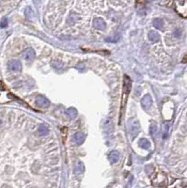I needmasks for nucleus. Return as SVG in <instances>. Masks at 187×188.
Segmentation results:
<instances>
[{
    "mask_svg": "<svg viewBox=\"0 0 187 188\" xmlns=\"http://www.w3.org/2000/svg\"><path fill=\"white\" fill-rule=\"evenodd\" d=\"M131 87H132V81L130 77L128 75H124V77H123V89H122V91H123V100H122V108L121 110H123V108H124V106L126 103V98L127 96L129 95L130 91H131Z\"/></svg>",
    "mask_w": 187,
    "mask_h": 188,
    "instance_id": "f257e3e1",
    "label": "nucleus"
},
{
    "mask_svg": "<svg viewBox=\"0 0 187 188\" xmlns=\"http://www.w3.org/2000/svg\"><path fill=\"white\" fill-rule=\"evenodd\" d=\"M167 175H165L162 171H159L158 173L155 175V177L152 179V183L154 185H159V186H163L167 183Z\"/></svg>",
    "mask_w": 187,
    "mask_h": 188,
    "instance_id": "f03ea898",
    "label": "nucleus"
},
{
    "mask_svg": "<svg viewBox=\"0 0 187 188\" xmlns=\"http://www.w3.org/2000/svg\"><path fill=\"white\" fill-rule=\"evenodd\" d=\"M129 129H130V133H132V136H134L137 135L139 132V124L137 122V120H132L129 123Z\"/></svg>",
    "mask_w": 187,
    "mask_h": 188,
    "instance_id": "7ed1b4c3",
    "label": "nucleus"
},
{
    "mask_svg": "<svg viewBox=\"0 0 187 188\" xmlns=\"http://www.w3.org/2000/svg\"><path fill=\"white\" fill-rule=\"evenodd\" d=\"M8 68H10L12 72H20L22 70V64L19 60H11L8 62Z\"/></svg>",
    "mask_w": 187,
    "mask_h": 188,
    "instance_id": "20e7f679",
    "label": "nucleus"
},
{
    "mask_svg": "<svg viewBox=\"0 0 187 188\" xmlns=\"http://www.w3.org/2000/svg\"><path fill=\"white\" fill-rule=\"evenodd\" d=\"M141 103H142V106H143L144 108H145V109H148V108L151 106V103H152L151 97L150 95L144 96V97L142 98V100H141Z\"/></svg>",
    "mask_w": 187,
    "mask_h": 188,
    "instance_id": "39448f33",
    "label": "nucleus"
},
{
    "mask_svg": "<svg viewBox=\"0 0 187 188\" xmlns=\"http://www.w3.org/2000/svg\"><path fill=\"white\" fill-rule=\"evenodd\" d=\"M23 56H24V58L25 60H32L33 58L35 57V52H34L33 49L27 48L24 51Z\"/></svg>",
    "mask_w": 187,
    "mask_h": 188,
    "instance_id": "423d86ee",
    "label": "nucleus"
},
{
    "mask_svg": "<svg viewBox=\"0 0 187 188\" xmlns=\"http://www.w3.org/2000/svg\"><path fill=\"white\" fill-rule=\"evenodd\" d=\"M71 139H73L74 143L78 144V145H81L85 140V136H84L83 133H76L73 136V138Z\"/></svg>",
    "mask_w": 187,
    "mask_h": 188,
    "instance_id": "0eeeda50",
    "label": "nucleus"
},
{
    "mask_svg": "<svg viewBox=\"0 0 187 188\" xmlns=\"http://www.w3.org/2000/svg\"><path fill=\"white\" fill-rule=\"evenodd\" d=\"M93 26H94L95 28L100 29V30H104L106 28V24L102 19H95L94 22H93Z\"/></svg>",
    "mask_w": 187,
    "mask_h": 188,
    "instance_id": "6e6552de",
    "label": "nucleus"
},
{
    "mask_svg": "<svg viewBox=\"0 0 187 188\" xmlns=\"http://www.w3.org/2000/svg\"><path fill=\"white\" fill-rule=\"evenodd\" d=\"M36 103L40 107H46L49 106V101L45 97H42V96H39L36 99Z\"/></svg>",
    "mask_w": 187,
    "mask_h": 188,
    "instance_id": "1a4fd4ad",
    "label": "nucleus"
},
{
    "mask_svg": "<svg viewBox=\"0 0 187 188\" xmlns=\"http://www.w3.org/2000/svg\"><path fill=\"white\" fill-rule=\"evenodd\" d=\"M109 160L111 163H117L120 160V153L117 150H113V152L109 154Z\"/></svg>",
    "mask_w": 187,
    "mask_h": 188,
    "instance_id": "9d476101",
    "label": "nucleus"
},
{
    "mask_svg": "<svg viewBox=\"0 0 187 188\" xmlns=\"http://www.w3.org/2000/svg\"><path fill=\"white\" fill-rule=\"evenodd\" d=\"M148 39L151 43H156L159 41V34L155 31H151L148 33Z\"/></svg>",
    "mask_w": 187,
    "mask_h": 188,
    "instance_id": "9b49d317",
    "label": "nucleus"
},
{
    "mask_svg": "<svg viewBox=\"0 0 187 188\" xmlns=\"http://www.w3.org/2000/svg\"><path fill=\"white\" fill-rule=\"evenodd\" d=\"M139 146L141 148H143V149H148L151 147V143H150V141H148V139H145V138H143V139H141L139 141Z\"/></svg>",
    "mask_w": 187,
    "mask_h": 188,
    "instance_id": "f8f14e48",
    "label": "nucleus"
},
{
    "mask_svg": "<svg viewBox=\"0 0 187 188\" xmlns=\"http://www.w3.org/2000/svg\"><path fill=\"white\" fill-rule=\"evenodd\" d=\"M85 170V168H84V165L82 164L81 162H79L77 165H76V166H75V171H76V173H78V174H80V173H82L83 171Z\"/></svg>",
    "mask_w": 187,
    "mask_h": 188,
    "instance_id": "ddd939ff",
    "label": "nucleus"
},
{
    "mask_svg": "<svg viewBox=\"0 0 187 188\" xmlns=\"http://www.w3.org/2000/svg\"><path fill=\"white\" fill-rule=\"evenodd\" d=\"M153 26H154L156 28L162 29V28H163V26H164L163 21H162V20H160V19H156V20H154V21H153Z\"/></svg>",
    "mask_w": 187,
    "mask_h": 188,
    "instance_id": "4468645a",
    "label": "nucleus"
},
{
    "mask_svg": "<svg viewBox=\"0 0 187 188\" xmlns=\"http://www.w3.org/2000/svg\"><path fill=\"white\" fill-rule=\"evenodd\" d=\"M39 133H41V136H44L46 133H48V129L45 125H41L39 127Z\"/></svg>",
    "mask_w": 187,
    "mask_h": 188,
    "instance_id": "2eb2a0df",
    "label": "nucleus"
},
{
    "mask_svg": "<svg viewBox=\"0 0 187 188\" xmlns=\"http://www.w3.org/2000/svg\"><path fill=\"white\" fill-rule=\"evenodd\" d=\"M67 114L71 116V117H75L76 116V110L74 109V108H69V109L67 110Z\"/></svg>",
    "mask_w": 187,
    "mask_h": 188,
    "instance_id": "dca6fc26",
    "label": "nucleus"
},
{
    "mask_svg": "<svg viewBox=\"0 0 187 188\" xmlns=\"http://www.w3.org/2000/svg\"><path fill=\"white\" fill-rule=\"evenodd\" d=\"M7 24H8L7 19H6V18H4V19H3V21H2V23H1V27H5L7 26Z\"/></svg>",
    "mask_w": 187,
    "mask_h": 188,
    "instance_id": "f3484780",
    "label": "nucleus"
},
{
    "mask_svg": "<svg viewBox=\"0 0 187 188\" xmlns=\"http://www.w3.org/2000/svg\"><path fill=\"white\" fill-rule=\"evenodd\" d=\"M155 131H156V126H152V127L151 128V133H154Z\"/></svg>",
    "mask_w": 187,
    "mask_h": 188,
    "instance_id": "a211bd4d",
    "label": "nucleus"
}]
</instances>
